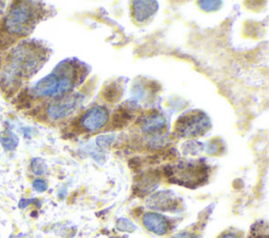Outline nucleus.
I'll return each instance as SVG.
<instances>
[{"label": "nucleus", "mask_w": 269, "mask_h": 238, "mask_svg": "<svg viewBox=\"0 0 269 238\" xmlns=\"http://www.w3.org/2000/svg\"><path fill=\"white\" fill-rule=\"evenodd\" d=\"M37 11L33 3L21 2L11 7L5 18V28L11 35L26 36L36 22Z\"/></svg>", "instance_id": "obj_1"}, {"label": "nucleus", "mask_w": 269, "mask_h": 238, "mask_svg": "<svg viewBox=\"0 0 269 238\" xmlns=\"http://www.w3.org/2000/svg\"><path fill=\"white\" fill-rule=\"evenodd\" d=\"M166 175L172 182L186 186L196 187L207 178V168L202 163H179L166 167Z\"/></svg>", "instance_id": "obj_2"}, {"label": "nucleus", "mask_w": 269, "mask_h": 238, "mask_svg": "<svg viewBox=\"0 0 269 238\" xmlns=\"http://www.w3.org/2000/svg\"><path fill=\"white\" fill-rule=\"evenodd\" d=\"M209 127L210 120L201 111L186 113L176 122V132L183 138L199 137L204 134Z\"/></svg>", "instance_id": "obj_3"}, {"label": "nucleus", "mask_w": 269, "mask_h": 238, "mask_svg": "<svg viewBox=\"0 0 269 238\" xmlns=\"http://www.w3.org/2000/svg\"><path fill=\"white\" fill-rule=\"evenodd\" d=\"M82 101L83 96L79 93L55 98L52 103H50L47 113L49 118L53 121L64 119L76 111V109L81 105Z\"/></svg>", "instance_id": "obj_4"}, {"label": "nucleus", "mask_w": 269, "mask_h": 238, "mask_svg": "<svg viewBox=\"0 0 269 238\" xmlns=\"http://www.w3.org/2000/svg\"><path fill=\"white\" fill-rule=\"evenodd\" d=\"M109 113L104 106H94L85 111L79 123L80 126L89 132L102 129L108 122Z\"/></svg>", "instance_id": "obj_5"}, {"label": "nucleus", "mask_w": 269, "mask_h": 238, "mask_svg": "<svg viewBox=\"0 0 269 238\" xmlns=\"http://www.w3.org/2000/svg\"><path fill=\"white\" fill-rule=\"evenodd\" d=\"M59 85H60V76L57 72L54 71V73L42 78L40 81H38L36 85L34 86L33 92L37 97L40 98H49V97L57 98Z\"/></svg>", "instance_id": "obj_6"}, {"label": "nucleus", "mask_w": 269, "mask_h": 238, "mask_svg": "<svg viewBox=\"0 0 269 238\" xmlns=\"http://www.w3.org/2000/svg\"><path fill=\"white\" fill-rule=\"evenodd\" d=\"M149 208L159 211H174L178 206V199L171 191H161L153 194L147 201Z\"/></svg>", "instance_id": "obj_7"}, {"label": "nucleus", "mask_w": 269, "mask_h": 238, "mask_svg": "<svg viewBox=\"0 0 269 238\" xmlns=\"http://www.w3.org/2000/svg\"><path fill=\"white\" fill-rule=\"evenodd\" d=\"M143 224L150 232L156 235H165L170 229V224H168L167 219L163 215L155 212H148L143 215L142 218Z\"/></svg>", "instance_id": "obj_8"}, {"label": "nucleus", "mask_w": 269, "mask_h": 238, "mask_svg": "<svg viewBox=\"0 0 269 238\" xmlns=\"http://www.w3.org/2000/svg\"><path fill=\"white\" fill-rule=\"evenodd\" d=\"M140 125H141V129L144 132L155 133V132L162 130L165 127L166 121L161 113L151 112L141 118Z\"/></svg>", "instance_id": "obj_9"}, {"label": "nucleus", "mask_w": 269, "mask_h": 238, "mask_svg": "<svg viewBox=\"0 0 269 238\" xmlns=\"http://www.w3.org/2000/svg\"><path fill=\"white\" fill-rule=\"evenodd\" d=\"M158 10V4L156 2H134L133 15L139 22H144L151 18Z\"/></svg>", "instance_id": "obj_10"}, {"label": "nucleus", "mask_w": 269, "mask_h": 238, "mask_svg": "<svg viewBox=\"0 0 269 238\" xmlns=\"http://www.w3.org/2000/svg\"><path fill=\"white\" fill-rule=\"evenodd\" d=\"M0 143H2L6 151H12L18 146L19 140L15 133L6 130L2 133V137H0Z\"/></svg>", "instance_id": "obj_11"}, {"label": "nucleus", "mask_w": 269, "mask_h": 238, "mask_svg": "<svg viewBox=\"0 0 269 238\" xmlns=\"http://www.w3.org/2000/svg\"><path fill=\"white\" fill-rule=\"evenodd\" d=\"M121 94H122L121 87L116 83H111L104 89L103 97L108 102H115L120 99Z\"/></svg>", "instance_id": "obj_12"}, {"label": "nucleus", "mask_w": 269, "mask_h": 238, "mask_svg": "<svg viewBox=\"0 0 269 238\" xmlns=\"http://www.w3.org/2000/svg\"><path fill=\"white\" fill-rule=\"evenodd\" d=\"M31 170L34 174L36 175H42L47 172L48 170V166L44 162L42 158H33L31 162Z\"/></svg>", "instance_id": "obj_13"}, {"label": "nucleus", "mask_w": 269, "mask_h": 238, "mask_svg": "<svg viewBox=\"0 0 269 238\" xmlns=\"http://www.w3.org/2000/svg\"><path fill=\"white\" fill-rule=\"evenodd\" d=\"M117 229L122 232H133L136 230V225H134L130 220L126 218H119L117 220Z\"/></svg>", "instance_id": "obj_14"}, {"label": "nucleus", "mask_w": 269, "mask_h": 238, "mask_svg": "<svg viewBox=\"0 0 269 238\" xmlns=\"http://www.w3.org/2000/svg\"><path fill=\"white\" fill-rule=\"evenodd\" d=\"M201 9H203L206 12H212V11H217L222 3L221 2H200L199 3Z\"/></svg>", "instance_id": "obj_15"}, {"label": "nucleus", "mask_w": 269, "mask_h": 238, "mask_svg": "<svg viewBox=\"0 0 269 238\" xmlns=\"http://www.w3.org/2000/svg\"><path fill=\"white\" fill-rule=\"evenodd\" d=\"M33 188L35 189L37 192H44L48 190V183L47 180H44L42 178H36L33 182Z\"/></svg>", "instance_id": "obj_16"}, {"label": "nucleus", "mask_w": 269, "mask_h": 238, "mask_svg": "<svg viewBox=\"0 0 269 238\" xmlns=\"http://www.w3.org/2000/svg\"><path fill=\"white\" fill-rule=\"evenodd\" d=\"M174 238H197V236L189 232H181L176 235Z\"/></svg>", "instance_id": "obj_17"}, {"label": "nucleus", "mask_w": 269, "mask_h": 238, "mask_svg": "<svg viewBox=\"0 0 269 238\" xmlns=\"http://www.w3.org/2000/svg\"><path fill=\"white\" fill-rule=\"evenodd\" d=\"M221 238H240L237 234H233V233H228V234H225L224 236H222Z\"/></svg>", "instance_id": "obj_18"}]
</instances>
